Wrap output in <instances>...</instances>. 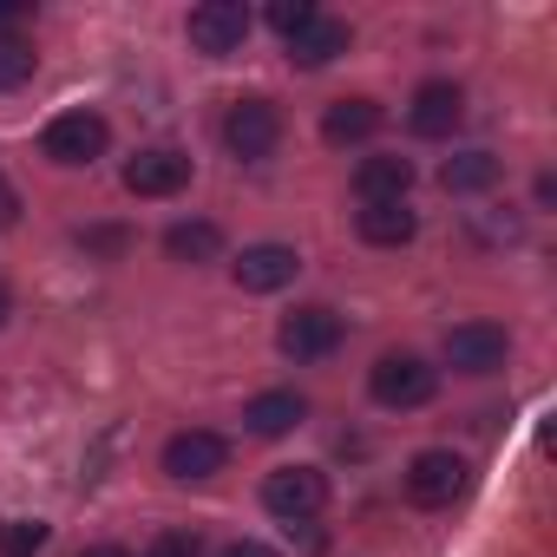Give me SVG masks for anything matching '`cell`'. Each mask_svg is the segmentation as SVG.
Segmentation results:
<instances>
[{
	"label": "cell",
	"instance_id": "5b68a950",
	"mask_svg": "<svg viewBox=\"0 0 557 557\" xmlns=\"http://www.w3.org/2000/svg\"><path fill=\"white\" fill-rule=\"evenodd\" d=\"M275 348H283L289 361H322V355L342 348V315L322 309V302H309V309L283 315V329H275Z\"/></svg>",
	"mask_w": 557,
	"mask_h": 557
},
{
	"label": "cell",
	"instance_id": "7c38bea8",
	"mask_svg": "<svg viewBox=\"0 0 557 557\" xmlns=\"http://www.w3.org/2000/svg\"><path fill=\"white\" fill-rule=\"evenodd\" d=\"M505 329H492V322H459L453 335H446V361L459 368V374H492V368H505Z\"/></svg>",
	"mask_w": 557,
	"mask_h": 557
},
{
	"label": "cell",
	"instance_id": "7402d4cb",
	"mask_svg": "<svg viewBox=\"0 0 557 557\" xmlns=\"http://www.w3.org/2000/svg\"><path fill=\"white\" fill-rule=\"evenodd\" d=\"M309 21H315V8H309V0H275V8H269V27L283 34V40H289V34H302Z\"/></svg>",
	"mask_w": 557,
	"mask_h": 557
},
{
	"label": "cell",
	"instance_id": "ffe728a7",
	"mask_svg": "<svg viewBox=\"0 0 557 557\" xmlns=\"http://www.w3.org/2000/svg\"><path fill=\"white\" fill-rule=\"evenodd\" d=\"M47 524L40 518H0V557H40L47 550Z\"/></svg>",
	"mask_w": 557,
	"mask_h": 557
},
{
	"label": "cell",
	"instance_id": "8fae6325",
	"mask_svg": "<svg viewBox=\"0 0 557 557\" xmlns=\"http://www.w3.org/2000/svg\"><path fill=\"white\" fill-rule=\"evenodd\" d=\"M184 184H190V158L184 151H164L158 145V151H138L125 164V190L132 197H177Z\"/></svg>",
	"mask_w": 557,
	"mask_h": 557
},
{
	"label": "cell",
	"instance_id": "e0dca14e",
	"mask_svg": "<svg viewBox=\"0 0 557 557\" xmlns=\"http://www.w3.org/2000/svg\"><path fill=\"white\" fill-rule=\"evenodd\" d=\"M381 132V106L374 99H335L329 112H322V138L329 145H361V138H374Z\"/></svg>",
	"mask_w": 557,
	"mask_h": 557
},
{
	"label": "cell",
	"instance_id": "9a60e30c",
	"mask_svg": "<svg viewBox=\"0 0 557 557\" xmlns=\"http://www.w3.org/2000/svg\"><path fill=\"white\" fill-rule=\"evenodd\" d=\"M302 413H309V407H302V394L275 387V394H256L243 420H249V433H262V440H283V433H296V426H302Z\"/></svg>",
	"mask_w": 557,
	"mask_h": 557
},
{
	"label": "cell",
	"instance_id": "9c48e42d",
	"mask_svg": "<svg viewBox=\"0 0 557 557\" xmlns=\"http://www.w3.org/2000/svg\"><path fill=\"white\" fill-rule=\"evenodd\" d=\"M223 459H230V446H223V433H210V426H190V433H171L164 440V472L171 479H216L223 472Z\"/></svg>",
	"mask_w": 557,
	"mask_h": 557
},
{
	"label": "cell",
	"instance_id": "52a82bcc",
	"mask_svg": "<svg viewBox=\"0 0 557 557\" xmlns=\"http://www.w3.org/2000/svg\"><path fill=\"white\" fill-rule=\"evenodd\" d=\"M249 40V8L243 0H203V8H190V47L223 60Z\"/></svg>",
	"mask_w": 557,
	"mask_h": 557
},
{
	"label": "cell",
	"instance_id": "277c9868",
	"mask_svg": "<svg viewBox=\"0 0 557 557\" xmlns=\"http://www.w3.org/2000/svg\"><path fill=\"white\" fill-rule=\"evenodd\" d=\"M275 138H283V112H275L269 99H236L230 112H223V145L236 151V158H269L275 151Z\"/></svg>",
	"mask_w": 557,
	"mask_h": 557
},
{
	"label": "cell",
	"instance_id": "8992f818",
	"mask_svg": "<svg viewBox=\"0 0 557 557\" xmlns=\"http://www.w3.org/2000/svg\"><path fill=\"white\" fill-rule=\"evenodd\" d=\"M296 269H302V256L289 249V243H249L243 256H236V289L243 296H275V289H289L296 283Z\"/></svg>",
	"mask_w": 557,
	"mask_h": 557
},
{
	"label": "cell",
	"instance_id": "d4e9b609",
	"mask_svg": "<svg viewBox=\"0 0 557 557\" xmlns=\"http://www.w3.org/2000/svg\"><path fill=\"white\" fill-rule=\"evenodd\" d=\"M0 216H8V223L21 216V203H14V190H8V177H0Z\"/></svg>",
	"mask_w": 557,
	"mask_h": 557
},
{
	"label": "cell",
	"instance_id": "ba28073f",
	"mask_svg": "<svg viewBox=\"0 0 557 557\" xmlns=\"http://www.w3.org/2000/svg\"><path fill=\"white\" fill-rule=\"evenodd\" d=\"M466 492V459L433 446V453H413L407 459V498L413 505H453Z\"/></svg>",
	"mask_w": 557,
	"mask_h": 557
},
{
	"label": "cell",
	"instance_id": "484cf974",
	"mask_svg": "<svg viewBox=\"0 0 557 557\" xmlns=\"http://www.w3.org/2000/svg\"><path fill=\"white\" fill-rule=\"evenodd\" d=\"M14 21H27V8H14V0H0V27H14Z\"/></svg>",
	"mask_w": 557,
	"mask_h": 557
},
{
	"label": "cell",
	"instance_id": "ac0fdd59",
	"mask_svg": "<svg viewBox=\"0 0 557 557\" xmlns=\"http://www.w3.org/2000/svg\"><path fill=\"white\" fill-rule=\"evenodd\" d=\"M440 184H446L453 197L492 190V184H498V158H492V151H459V158H446V164H440Z\"/></svg>",
	"mask_w": 557,
	"mask_h": 557
},
{
	"label": "cell",
	"instance_id": "4fadbf2b",
	"mask_svg": "<svg viewBox=\"0 0 557 557\" xmlns=\"http://www.w3.org/2000/svg\"><path fill=\"white\" fill-rule=\"evenodd\" d=\"M355 190H361V203H407V190H413V164L407 158H361V171H355Z\"/></svg>",
	"mask_w": 557,
	"mask_h": 557
},
{
	"label": "cell",
	"instance_id": "44dd1931",
	"mask_svg": "<svg viewBox=\"0 0 557 557\" xmlns=\"http://www.w3.org/2000/svg\"><path fill=\"white\" fill-rule=\"evenodd\" d=\"M34 66H40V53H34L27 40H8V34H0V92L27 86V79H34Z\"/></svg>",
	"mask_w": 557,
	"mask_h": 557
},
{
	"label": "cell",
	"instance_id": "d6986e66",
	"mask_svg": "<svg viewBox=\"0 0 557 557\" xmlns=\"http://www.w3.org/2000/svg\"><path fill=\"white\" fill-rule=\"evenodd\" d=\"M164 249H171V262H210L223 249V230L216 223H177V230H164Z\"/></svg>",
	"mask_w": 557,
	"mask_h": 557
},
{
	"label": "cell",
	"instance_id": "cb8c5ba5",
	"mask_svg": "<svg viewBox=\"0 0 557 557\" xmlns=\"http://www.w3.org/2000/svg\"><path fill=\"white\" fill-rule=\"evenodd\" d=\"M223 557H275V550L256 544V537H236V544H223Z\"/></svg>",
	"mask_w": 557,
	"mask_h": 557
},
{
	"label": "cell",
	"instance_id": "5bb4252c",
	"mask_svg": "<svg viewBox=\"0 0 557 557\" xmlns=\"http://www.w3.org/2000/svg\"><path fill=\"white\" fill-rule=\"evenodd\" d=\"M355 230H361V243H374V249H400V243H413L420 216H413L407 203H361Z\"/></svg>",
	"mask_w": 557,
	"mask_h": 557
},
{
	"label": "cell",
	"instance_id": "603a6c76",
	"mask_svg": "<svg viewBox=\"0 0 557 557\" xmlns=\"http://www.w3.org/2000/svg\"><path fill=\"white\" fill-rule=\"evenodd\" d=\"M151 557H203V544H197V531H158Z\"/></svg>",
	"mask_w": 557,
	"mask_h": 557
},
{
	"label": "cell",
	"instance_id": "7a4b0ae2",
	"mask_svg": "<svg viewBox=\"0 0 557 557\" xmlns=\"http://www.w3.org/2000/svg\"><path fill=\"white\" fill-rule=\"evenodd\" d=\"M262 505H269L275 518H283V524L296 531V524H309V518L329 505V479H322L315 466H283V472H269Z\"/></svg>",
	"mask_w": 557,
	"mask_h": 557
},
{
	"label": "cell",
	"instance_id": "3957f363",
	"mask_svg": "<svg viewBox=\"0 0 557 557\" xmlns=\"http://www.w3.org/2000/svg\"><path fill=\"white\" fill-rule=\"evenodd\" d=\"M106 145H112V125L99 112H60L40 138V151L53 164H92V158H106Z\"/></svg>",
	"mask_w": 557,
	"mask_h": 557
},
{
	"label": "cell",
	"instance_id": "2e32d148",
	"mask_svg": "<svg viewBox=\"0 0 557 557\" xmlns=\"http://www.w3.org/2000/svg\"><path fill=\"white\" fill-rule=\"evenodd\" d=\"M335 53H348V21L315 14L302 34H289V60H296V66H329Z\"/></svg>",
	"mask_w": 557,
	"mask_h": 557
},
{
	"label": "cell",
	"instance_id": "30bf717a",
	"mask_svg": "<svg viewBox=\"0 0 557 557\" xmlns=\"http://www.w3.org/2000/svg\"><path fill=\"white\" fill-rule=\"evenodd\" d=\"M459 119H466V92H459L453 79H426V86L413 92V106H407V125H413L420 138H453Z\"/></svg>",
	"mask_w": 557,
	"mask_h": 557
},
{
	"label": "cell",
	"instance_id": "83f0119b",
	"mask_svg": "<svg viewBox=\"0 0 557 557\" xmlns=\"http://www.w3.org/2000/svg\"><path fill=\"white\" fill-rule=\"evenodd\" d=\"M8 315H14V296H8V289H0V329H8Z\"/></svg>",
	"mask_w": 557,
	"mask_h": 557
},
{
	"label": "cell",
	"instance_id": "6da1fadb",
	"mask_svg": "<svg viewBox=\"0 0 557 557\" xmlns=\"http://www.w3.org/2000/svg\"><path fill=\"white\" fill-rule=\"evenodd\" d=\"M433 387H440V374H433L420 355H381V361L368 368V394H374L381 407H394V413L426 407V400H433Z\"/></svg>",
	"mask_w": 557,
	"mask_h": 557
},
{
	"label": "cell",
	"instance_id": "4316f807",
	"mask_svg": "<svg viewBox=\"0 0 557 557\" xmlns=\"http://www.w3.org/2000/svg\"><path fill=\"white\" fill-rule=\"evenodd\" d=\"M79 557H132V550H119V544H92V550H79Z\"/></svg>",
	"mask_w": 557,
	"mask_h": 557
}]
</instances>
